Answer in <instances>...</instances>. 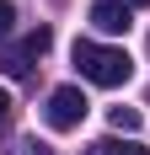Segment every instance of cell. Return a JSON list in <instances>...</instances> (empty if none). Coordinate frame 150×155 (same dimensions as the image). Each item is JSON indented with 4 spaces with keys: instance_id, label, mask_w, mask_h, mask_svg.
<instances>
[{
    "instance_id": "obj_1",
    "label": "cell",
    "mask_w": 150,
    "mask_h": 155,
    "mask_svg": "<svg viewBox=\"0 0 150 155\" xmlns=\"http://www.w3.org/2000/svg\"><path fill=\"white\" fill-rule=\"evenodd\" d=\"M75 70L91 80V86H123V80L134 75V59L123 54V48H107V43H91V38H80L75 43Z\"/></svg>"
},
{
    "instance_id": "obj_2",
    "label": "cell",
    "mask_w": 150,
    "mask_h": 155,
    "mask_svg": "<svg viewBox=\"0 0 150 155\" xmlns=\"http://www.w3.org/2000/svg\"><path fill=\"white\" fill-rule=\"evenodd\" d=\"M48 43H54V32H48V27H32L22 43L0 48V70H5V75H32V70H38V59L48 54Z\"/></svg>"
},
{
    "instance_id": "obj_3",
    "label": "cell",
    "mask_w": 150,
    "mask_h": 155,
    "mask_svg": "<svg viewBox=\"0 0 150 155\" xmlns=\"http://www.w3.org/2000/svg\"><path fill=\"white\" fill-rule=\"evenodd\" d=\"M48 128H80V118H86V91L80 86H59V91H48V107H43Z\"/></svg>"
},
{
    "instance_id": "obj_4",
    "label": "cell",
    "mask_w": 150,
    "mask_h": 155,
    "mask_svg": "<svg viewBox=\"0 0 150 155\" xmlns=\"http://www.w3.org/2000/svg\"><path fill=\"white\" fill-rule=\"evenodd\" d=\"M91 27L97 32H129V5L123 0H97L91 5Z\"/></svg>"
},
{
    "instance_id": "obj_5",
    "label": "cell",
    "mask_w": 150,
    "mask_h": 155,
    "mask_svg": "<svg viewBox=\"0 0 150 155\" xmlns=\"http://www.w3.org/2000/svg\"><path fill=\"white\" fill-rule=\"evenodd\" d=\"M86 155H150V150H145V144H134V139H113V134H107V139H91Z\"/></svg>"
},
{
    "instance_id": "obj_6",
    "label": "cell",
    "mask_w": 150,
    "mask_h": 155,
    "mask_svg": "<svg viewBox=\"0 0 150 155\" xmlns=\"http://www.w3.org/2000/svg\"><path fill=\"white\" fill-rule=\"evenodd\" d=\"M107 118H113V128H118V134H134V128H139V112H134V107H113Z\"/></svg>"
},
{
    "instance_id": "obj_7",
    "label": "cell",
    "mask_w": 150,
    "mask_h": 155,
    "mask_svg": "<svg viewBox=\"0 0 150 155\" xmlns=\"http://www.w3.org/2000/svg\"><path fill=\"white\" fill-rule=\"evenodd\" d=\"M11 21H16V5H11V0H0V43L11 38Z\"/></svg>"
},
{
    "instance_id": "obj_8",
    "label": "cell",
    "mask_w": 150,
    "mask_h": 155,
    "mask_svg": "<svg viewBox=\"0 0 150 155\" xmlns=\"http://www.w3.org/2000/svg\"><path fill=\"white\" fill-rule=\"evenodd\" d=\"M0 123H11V91L0 86Z\"/></svg>"
},
{
    "instance_id": "obj_9",
    "label": "cell",
    "mask_w": 150,
    "mask_h": 155,
    "mask_svg": "<svg viewBox=\"0 0 150 155\" xmlns=\"http://www.w3.org/2000/svg\"><path fill=\"white\" fill-rule=\"evenodd\" d=\"M22 155H48V150H43V144H27V150H22Z\"/></svg>"
},
{
    "instance_id": "obj_10",
    "label": "cell",
    "mask_w": 150,
    "mask_h": 155,
    "mask_svg": "<svg viewBox=\"0 0 150 155\" xmlns=\"http://www.w3.org/2000/svg\"><path fill=\"white\" fill-rule=\"evenodd\" d=\"M129 5H150V0H129Z\"/></svg>"
}]
</instances>
